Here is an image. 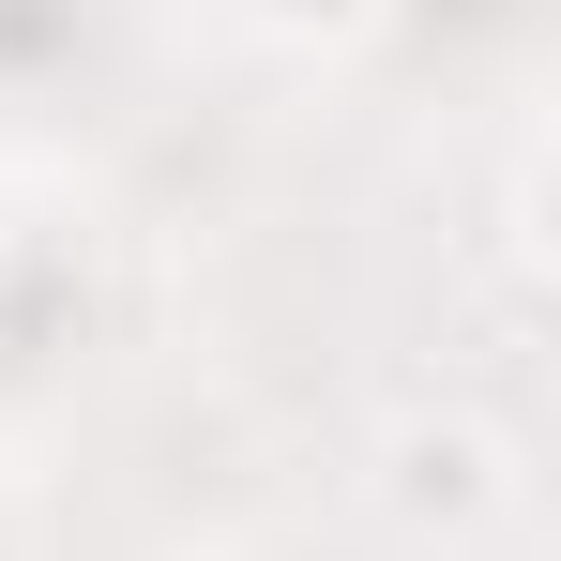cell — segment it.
Masks as SVG:
<instances>
[{
  "instance_id": "1",
  "label": "cell",
  "mask_w": 561,
  "mask_h": 561,
  "mask_svg": "<svg viewBox=\"0 0 561 561\" xmlns=\"http://www.w3.org/2000/svg\"><path fill=\"white\" fill-rule=\"evenodd\" d=\"M379 516L425 531V547H470L516 516V440L485 410H394L379 425Z\"/></svg>"
},
{
  "instance_id": "2",
  "label": "cell",
  "mask_w": 561,
  "mask_h": 561,
  "mask_svg": "<svg viewBox=\"0 0 561 561\" xmlns=\"http://www.w3.org/2000/svg\"><path fill=\"white\" fill-rule=\"evenodd\" d=\"M243 15H259L274 46H304V61H334V46H365V31H379V0H243Z\"/></svg>"
}]
</instances>
